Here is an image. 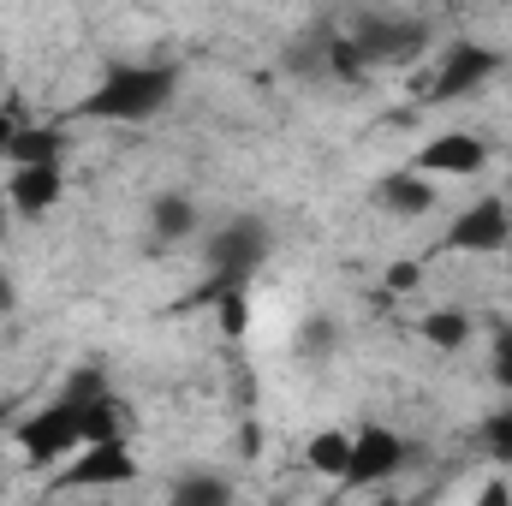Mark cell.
<instances>
[{
    "label": "cell",
    "mask_w": 512,
    "mask_h": 506,
    "mask_svg": "<svg viewBox=\"0 0 512 506\" xmlns=\"http://www.w3.org/2000/svg\"><path fill=\"white\" fill-rule=\"evenodd\" d=\"M102 387H108L102 370H78V376L66 381L48 405H36V411L12 429L18 459H24L30 471H54V465H66V459L90 441V405H96Z\"/></svg>",
    "instance_id": "obj_1"
},
{
    "label": "cell",
    "mask_w": 512,
    "mask_h": 506,
    "mask_svg": "<svg viewBox=\"0 0 512 506\" xmlns=\"http://www.w3.org/2000/svg\"><path fill=\"white\" fill-rule=\"evenodd\" d=\"M179 78L167 66H114L108 78H96V90L78 102V114L102 120V126H143L173 102Z\"/></svg>",
    "instance_id": "obj_2"
},
{
    "label": "cell",
    "mask_w": 512,
    "mask_h": 506,
    "mask_svg": "<svg viewBox=\"0 0 512 506\" xmlns=\"http://www.w3.org/2000/svg\"><path fill=\"white\" fill-rule=\"evenodd\" d=\"M268 251H274V239H268V227L256 215H233V221L203 233V262H209L215 286H251L256 268L268 262Z\"/></svg>",
    "instance_id": "obj_3"
},
{
    "label": "cell",
    "mask_w": 512,
    "mask_h": 506,
    "mask_svg": "<svg viewBox=\"0 0 512 506\" xmlns=\"http://www.w3.org/2000/svg\"><path fill=\"white\" fill-rule=\"evenodd\" d=\"M501 72H507V54H501V48L459 36V42H447V54L429 66L423 102H435V108H447V102H465V96H477L483 84H495Z\"/></svg>",
    "instance_id": "obj_4"
},
{
    "label": "cell",
    "mask_w": 512,
    "mask_h": 506,
    "mask_svg": "<svg viewBox=\"0 0 512 506\" xmlns=\"http://www.w3.org/2000/svg\"><path fill=\"white\" fill-rule=\"evenodd\" d=\"M441 251H447V256H477V262L512 251V203H507V197H495V191H489V197H477V203H465V209L447 221Z\"/></svg>",
    "instance_id": "obj_5"
},
{
    "label": "cell",
    "mask_w": 512,
    "mask_h": 506,
    "mask_svg": "<svg viewBox=\"0 0 512 506\" xmlns=\"http://www.w3.org/2000/svg\"><path fill=\"white\" fill-rule=\"evenodd\" d=\"M126 483H137L131 435H96V441H84V447L60 465L54 495H66V489H126Z\"/></svg>",
    "instance_id": "obj_6"
},
{
    "label": "cell",
    "mask_w": 512,
    "mask_h": 506,
    "mask_svg": "<svg viewBox=\"0 0 512 506\" xmlns=\"http://www.w3.org/2000/svg\"><path fill=\"white\" fill-rule=\"evenodd\" d=\"M405 459H411V441L399 429L364 423V429H352V465H346L340 489H382V483H393L405 471Z\"/></svg>",
    "instance_id": "obj_7"
},
{
    "label": "cell",
    "mask_w": 512,
    "mask_h": 506,
    "mask_svg": "<svg viewBox=\"0 0 512 506\" xmlns=\"http://www.w3.org/2000/svg\"><path fill=\"white\" fill-rule=\"evenodd\" d=\"M411 167L429 173V179H477V173L489 167V143H483L477 131H465V126H441L423 149H417Z\"/></svg>",
    "instance_id": "obj_8"
},
{
    "label": "cell",
    "mask_w": 512,
    "mask_h": 506,
    "mask_svg": "<svg viewBox=\"0 0 512 506\" xmlns=\"http://www.w3.org/2000/svg\"><path fill=\"white\" fill-rule=\"evenodd\" d=\"M0 197H6V209L24 215V221L54 215L60 197H66V161H30V167H12Z\"/></svg>",
    "instance_id": "obj_9"
},
{
    "label": "cell",
    "mask_w": 512,
    "mask_h": 506,
    "mask_svg": "<svg viewBox=\"0 0 512 506\" xmlns=\"http://www.w3.org/2000/svg\"><path fill=\"white\" fill-rule=\"evenodd\" d=\"M376 209H382L387 221H423V215H435V203H441V179H429V173H417V167H393L376 179Z\"/></svg>",
    "instance_id": "obj_10"
},
{
    "label": "cell",
    "mask_w": 512,
    "mask_h": 506,
    "mask_svg": "<svg viewBox=\"0 0 512 506\" xmlns=\"http://www.w3.org/2000/svg\"><path fill=\"white\" fill-rule=\"evenodd\" d=\"M352 42L364 48L370 72H382V66H411L429 36H423V24H405V18H370L352 30Z\"/></svg>",
    "instance_id": "obj_11"
},
{
    "label": "cell",
    "mask_w": 512,
    "mask_h": 506,
    "mask_svg": "<svg viewBox=\"0 0 512 506\" xmlns=\"http://www.w3.org/2000/svg\"><path fill=\"white\" fill-rule=\"evenodd\" d=\"M471 334H477V316H471L465 304H429V310L417 316V340H423L429 352H465Z\"/></svg>",
    "instance_id": "obj_12"
},
{
    "label": "cell",
    "mask_w": 512,
    "mask_h": 506,
    "mask_svg": "<svg viewBox=\"0 0 512 506\" xmlns=\"http://www.w3.org/2000/svg\"><path fill=\"white\" fill-rule=\"evenodd\" d=\"M149 233H155L161 245H185V239H197V233H203V209H197V197H185V191H161V197L149 203Z\"/></svg>",
    "instance_id": "obj_13"
},
{
    "label": "cell",
    "mask_w": 512,
    "mask_h": 506,
    "mask_svg": "<svg viewBox=\"0 0 512 506\" xmlns=\"http://www.w3.org/2000/svg\"><path fill=\"white\" fill-rule=\"evenodd\" d=\"M346 465H352V429H316V435L304 441V471H310V477L346 483Z\"/></svg>",
    "instance_id": "obj_14"
},
{
    "label": "cell",
    "mask_w": 512,
    "mask_h": 506,
    "mask_svg": "<svg viewBox=\"0 0 512 506\" xmlns=\"http://www.w3.org/2000/svg\"><path fill=\"white\" fill-rule=\"evenodd\" d=\"M30 161H66V131L60 126H24L6 143V167H30Z\"/></svg>",
    "instance_id": "obj_15"
},
{
    "label": "cell",
    "mask_w": 512,
    "mask_h": 506,
    "mask_svg": "<svg viewBox=\"0 0 512 506\" xmlns=\"http://www.w3.org/2000/svg\"><path fill=\"white\" fill-rule=\"evenodd\" d=\"M340 340H346V328L334 316H298V328H292V352L304 364H328L340 352Z\"/></svg>",
    "instance_id": "obj_16"
},
{
    "label": "cell",
    "mask_w": 512,
    "mask_h": 506,
    "mask_svg": "<svg viewBox=\"0 0 512 506\" xmlns=\"http://www.w3.org/2000/svg\"><path fill=\"white\" fill-rule=\"evenodd\" d=\"M209 292H215L221 334H227V340H245V334H251V286H209Z\"/></svg>",
    "instance_id": "obj_17"
},
{
    "label": "cell",
    "mask_w": 512,
    "mask_h": 506,
    "mask_svg": "<svg viewBox=\"0 0 512 506\" xmlns=\"http://www.w3.org/2000/svg\"><path fill=\"white\" fill-rule=\"evenodd\" d=\"M477 453H483L489 465H512V405L489 411V417L477 423Z\"/></svg>",
    "instance_id": "obj_18"
},
{
    "label": "cell",
    "mask_w": 512,
    "mask_h": 506,
    "mask_svg": "<svg viewBox=\"0 0 512 506\" xmlns=\"http://www.w3.org/2000/svg\"><path fill=\"white\" fill-rule=\"evenodd\" d=\"M167 495H173V501H191V506H209V501H233V483H227V477H209V471H197V477H179V483H167Z\"/></svg>",
    "instance_id": "obj_19"
},
{
    "label": "cell",
    "mask_w": 512,
    "mask_h": 506,
    "mask_svg": "<svg viewBox=\"0 0 512 506\" xmlns=\"http://www.w3.org/2000/svg\"><path fill=\"white\" fill-rule=\"evenodd\" d=\"M489 381L512 399V322H501V328L489 334Z\"/></svg>",
    "instance_id": "obj_20"
},
{
    "label": "cell",
    "mask_w": 512,
    "mask_h": 506,
    "mask_svg": "<svg viewBox=\"0 0 512 506\" xmlns=\"http://www.w3.org/2000/svg\"><path fill=\"white\" fill-rule=\"evenodd\" d=\"M387 292H417V286H423V262H417V256H405V262H387Z\"/></svg>",
    "instance_id": "obj_21"
},
{
    "label": "cell",
    "mask_w": 512,
    "mask_h": 506,
    "mask_svg": "<svg viewBox=\"0 0 512 506\" xmlns=\"http://www.w3.org/2000/svg\"><path fill=\"white\" fill-rule=\"evenodd\" d=\"M12 131H18V120H12V114L0 108V161H6V143H12Z\"/></svg>",
    "instance_id": "obj_22"
},
{
    "label": "cell",
    "mask_w": 512,
    "mask_h": 506,
    "mask_svg": "<svg viewBox=\"0 0 512 506\" xmlns=\"http://www.w3.org/2000/svg\"><path fill=\"white\" fill-rule=\"evenodd\" d=\"M12 298H18V292H12V280H6V274H0V316H6V310H12Z\"/></svg>",
    "instance_id": "obj_23"
}]
</instances>
